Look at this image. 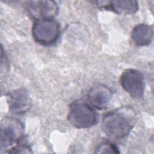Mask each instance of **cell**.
Returning a JSON list of instances; mask_svg holds the SVG:
<instances>
[{
    "mask_svg": "<svg viewBox=\"0 0 154 154\" xmlns=\"http://www.w3.org/2000/svg\"><path fill=\"white\" fill-rule=\"evenodd\" d=\"M135 114L130 106H122L105 114L102 129L110 138L118 140L129 134L135 125Z\"/></svg>",
    "mask_w": 154,
    "mask_h": 154,
    "instance_id": "cell-1",
    "label": "cell"
},
{
    "mask_svg": "<svg viewBox=\"0 0 154 154\" xmlns=\"http://www.w3.org/2000/svg\"><path fill=\"white\" fill-rule=\"evenodd\" d=\"M67 119L72 125L78 129H86L94 126L98 121L95 111L87 103L75 101L69 106Z\"/></svg>",
    "mask_w": 154,
    "mask_h": 154,
    "instance_id": "cell-2",
    "label": "cell"
},
{
    "mask_svg": "<svg viewBox=\"0 0 154 154\" xmlns=\"http://www.w3.org/2000/svg\"><path fill=\"white\" fill-rule=\"evenodd\" d=\"M60 34V25L54 19L35 20L32 27L34 40L37 43L45 46L55 43Z\"/></svg>",
    "mask_w": 154,
    "mask_h": 154,
    "instance_id": "cell-3",
    "label": "cell"
},
{
    "mask_svg": "<svg viewBox=\"0 0 154 154\" xmlns=\"http://www.w3.org/2000/svg\"><path fill=\"white\" fill-rule=\"evenodd\" d=\"M24 127L17 119L5 117L1 123V152L23 138Z\"/></svg>",
    "mask_w": 154,
    "mask_h": 154,
    "instance_id": "cell-4",
    "label": "cell"
},
{
    "mask_svg": "<svg viewBox=\"0 0 154 154\" xmlns=\"http://www.w3.org/2000/svg\"><path fill=\"white\" fill-rule=\"evenodd\" d=\"M120 84L131 97L136 99L143 97L145 89L144 79L143 74L138 70H125L120 77Z\"/></svg>",
    "mask_w": 154,
    "mask_h": 154,
    "instance_id": "cell-5",
    "label": "cell"
},
{
    "mask_svg": "<svg viewBox=\"0 0 154 154\" xmlns=\"http://www.w3.org/2000/svg\"><path fill=\"white\" fill-rule=\"evenodd\" d=\"M26 7L29 14L35 20L54 19L58 11L57 2L51 0L30 1Z\"/></svg>",
    "mask_w": 154,
    "mask_h": 154,
    "instance_id": "cell-6",
    "label": "cell"
},
{
    "mask_svg": "<svg viewBox=\"0 0 154 154\" xmlns=\"http://www.w3.org/2000/svg\"><path fill=\"white\" fill-rule=\"evenodd\" d=\"M7 102L10 112L22 114L28 111L31 105L28 91L24 88L14 90L7 94Z\"/></svg>",
    "mask_w": 154,
    "mask_h": 154,
    "instance_id": "cell-7",
    "label": "cell"
},
{
    "mask_svg": "<svg viewBox=\"0 0 154 154\" xmlns=\"http://www.w3.org/2000/svg\"><path fill=\"white\" fill-rule=\"evenodd\" d=\"M97 4L99 7L106 10H111L120 15L133 14L138 10V2L137 1L116 0L98 1L92 2Z\"/></svg>",
    "mask_w": 154,
    "mask_h": 154,
    "instance_id": "cell-8",
    "label": "cell"
},
{
    "mask_svg": "<svg viewBox=\"0 0 154 154\" xmlns=\"http://www.w3.org/2000/svg\"><path fill=\"white\" fill-rule=\"evenodd\" d=\"M90 103L97 109H106L111 100L112 92L111 90L103 85H97L92 87L87 94Z\"/></svg>",
    "mask_w": 154,
    "mask_h": 154,
    "instance_id": "cell-9",
    "label": "cell"
},
{
    "mask_svg": "<svg viewBox=\"0 0 154 154\" xmlns=\"http://www.w3.org/2000/svg\"><path fill=\"white\" fill-rule=\"evenodd\" d=\"M131 38L137 46L149 45L153 40V29L146 23H139L135 26L131 32Z\"/></svg>",
    "mask_w": 154,
    "mask_h": 154,
    "instance_id": "cell-10",
    "label": "cell"
},
{
    "mask_svg": "<svg viewBox=\"0 0 154 154\" xmlns=\"http://www.w3.org/2000/svg\"><path fill=\"white\" fill-rule=\"evenodd\" d=\"M97 153H119L117 146L111 143H104L100 144L96 149Z\"/></svg>",
    "mask_w": 154,
    "mask_h": 154,
    "instance_id": "cell-11",
    "label": "cell"
},
{
    "mask_svg": "<svg viewBox=\"0 0 154 154\" xmlns=\"http://www.w3.org/2000/svg\"><path fill=\"white\" fill-rule=\"evenodd\" d=\"M23 140V138L19 141L17 144H16L14 147H13L10 150H9L7 152L10 153H31V148L29 146L26 144L25 143H22V141Z\"/></svg>",
    "mask_w": 154,
    "mask_h": 154,
    "instance_id": "cell-12",
    "label": "cell"
}]
</instances>
